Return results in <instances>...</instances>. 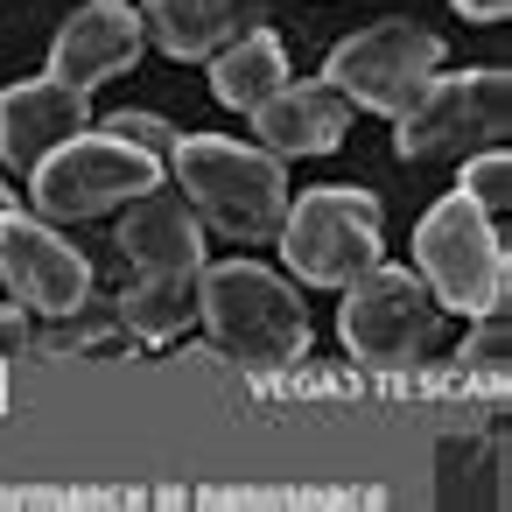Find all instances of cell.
<instances>
[{
    "label": "cell",
    "mask_w": 512,
    "mask_h": 512,
    "mask_svg": "<svg viewBox=\"0 0 512 512\" xmlns=\"http://www.w3.org/2000/svg\"><path fill=\"white\" fill-rule=\"evenodd\" d=\"M169 169H176L190 211L204 225H218L225 239H274L281 232V211H288L281 155L225 141V134H183Z\"/></svg>",
    "instance_id": "obj_1"
},
{
    "label": "cell",
    "mask_w": 512,
    "mask_h": 512,
    "mask_svg": "<svg viewBox=\"0 0 512 512\" xmlns=\"http://www.w3.org/2000/svg\"><path fill=\"white\" fill-rule=\"evenodd\" d=\"M197 309H204L211 337L225 351H239L246 365H295V358H309V316H302L295 288L274 267H260V260L197 267Z\"/></svg>",
    "instance_id": "obj_2"
},
{
    "label": "cell",
    "mask_w": 512,
    "mask_h": 512,
    "mask_svg": "<svg viewBox=\"0 0 512 512\" xmlns=\"http://www.w3.org/2000/svg\"><path fill=\"white\" fill-rule=\"evenodd\" d=\"M281 260L302 288H344L379 260V197L358 183L302 190L281 211Z\"/></svg>",
    "instance_id": "obj_3"
},
{
    "label": "cell",
    "mask_w": 512,
    "mask_h": 512,
    "mask_svg": "<svg viewBox=\"0 0 512 512\" xmlns=\"http://www.w3.org/2000/svg\"><path fill=\"white\" fill-rule=\"evenodd\" d=\"M414 274L428 281V295L442 309H463V316L498 309L505 302V239H498L491 211H477L463 190L428 204L414 225Z\"/></svg>",
    "instance_id": "obj_4"
},
{
    "label": "cell",
    "mask_w": 512,
    "mask_h": 512,
    "mask_svg": "<svg viewBox=\"0 0 512 512\" xmlns=\"http://www.w3.org/2000/svg\"><path fill=\"white\" fill-rule=\"evenodd\" d=\"M162 169L169 162H155L148 148H134V141H120V134H71L64 148H50L36 169H29V197H36V211L43 218H99V211H113V204H127V197H141V190H155L162 183Z\"/></svg>",
    "instance_id": "obj_5"
},
{
    "label": "cell",
    "mask_w": 512,
    "mask_h": 512,
    "mask_svg": "<svg viewBox=\"0 0 512 512\" xmlns=\"http://www.w3.org/2000/svg\"><path fill=\"white\" fill-rule=\"evenodd\" d=\"M512 120V78L505 71H456V78H428L414 92V106L400 113V162H463L477 148H491Z\"/></svg>",
    "instance_id": "obj_6"
},
{
    "label": "cell",
    "mask_w": 512,
    "mask_h": 512,
    "mask_svg": "<svg viewBox=\"0 0 512 512\" xmlns=\"http://www.w3.org/2000/svg\"><path fill=\"white\" fill-rule=\"evenodd\" d=\"M337 337H344L351 358H365V365H414V358L435 351V337H442V302L428 295V281H421L414 267L372 260L358 281H344Z\"/></svg>",
    "instance_id": "obj_7"
},
{
    "label": "cell",
    "mask_w": 512,
    "mask_h": 512,
    "mask_svg": "<svg viewBox=\"0 0 512 512\" xmlns=\"http://www.w3.org/2000/svg\"><path fill=\"white\" fill-rule=\"evenodd\" d=\"M435 71H442V36L435 29H421V22H372L365 36L330 50L323 85H337L344 106H358V113L400 120Z\"/></svg>",
    "instance_id": "obj_8"
},
{
    "label": "cell",
    "mask_w": 512,
    "mask_h": 512,
    "mask_svg": "<svg viewBox=\"0 0 512 512\" xmlns=\"http://www.w3.org/2000/svg\"><path fill=\"white\" fill-rule=\"evenodd\" d=\"M0 281L22 309H43V316H64L92 295V260L57 232V218L43 211H0Z\"/></svg>",
    "instance_id": "obj_9"
},
{
    "label": "cell",
    "mask_w": 512,
    "mask_h": 512,
    "mask_svg": "<svg viewBox=\"0 0 512 512\" xmlns=\"http://www.w3.org/2000/svg\"><path fill=\"white\" fill-rule=\"evenodd\" d=\"M141 50H148V29H141V15L127 8V0H92V8H78V15L57 29V43H50V78H64V85H78V92H99V85L127 78V71L141 64Z\"/></svg>",
    "instance_id": "obj_10"
},
{
    "label": "cell",
    "mask_w": 512,
    "mask_h": 512,
    "mask_svg": "<svg viewBox=\"0 0 512 512\" xmlns=\"http://www.w3.org/2000/svg\"><path fill=\"white\" fill-rule=\"evenodd\" d=\"M85 127H92V92L64 78H29L0 92V162L8 169H36L50 148H64Z\"/></svg>",
    "instance_id": "obj_11"
},
{
    "label": "cell",
    "mask_w": 512,
    "mask_h": 512,
    "mask_svg": "<svg viewBox=\"0 0 512 512\" xmlns=\"http://www.w3.org/2000/svg\"><path fill=\"white\" fill-rule=\"evenodd\" d=\"M113 246L127 253L134 274H197L204 267V218L190 211V197L155 183V190L127 197V218H120Z\"/></svg>",
    "instance_id": "obj_12"
},
{
    "label": "cell",
    "mask_w": 512,
    "mask_h": 512,
    "mask_svg": "<svg viewBox=\"0 0 512 512\" xmlns=\"http://www.w3.org/2000/svg\"><path fill=\"white\" fill-rule=\"evenodd\" d=\"M246 120H253V134H260V148L288 162V155H330V148L344 141L351 106H344L337 85L309 78V85H281V92H267Z\"/></svg>",
    "instance_id": "obj_13"
},
{
    "label": "cell",
    "mask_w": 512,
    "mask_h": 512,
    "mask_svg": "<svg viewBox=\"0 0 512 512\" xmlns=\"http://www.w3.org/2000/svg\"><path fill=\"white\" fill-rule=\"evenodd\" d=\"M260 22H267V0H148V8H141L148 43H162L183 64L218 57L232 36H246Z\"/></svg>",
    "instance_id": "obj_14"
},
{
    "label": "cell",
    "mask_w": 512,
    "mask_h": 512,
    "mask_svg": "<svg viewBox=\"0 0 512 512\" xmlns=\"http://www.w3.org/2000/svg\"><path fill=\"white\" fill-rule=\"evenodd\" d=\"M288 85V50H281V36L274 29H246V36H232L218 57H211V99L218 106H232V113H253L267 92H281Z\"/></svg>",
    "instance_id": "obj_15"
},
{
    "label": "cell",
    "mask_w": 512,
    "mask_h": 512,
    "mask_svg": "<svg viewBox=\"0 0 512 512\" xmlns=\"http://www.w3.org/2000/svg\"><path fill=\"white\" fill-rule=\"evenodd\" d=\"M113 309H120V330H134L141 344H169L190 330L197 295H190V274H134L113 295Z\"/></svg>",
    "instance_id": "obj_16"
},
{
    "label": "cell",
    "mask_w": 512,
    "mask_h": 512,
    "mask_svg": "<svg viewBox=\"0 0 512 512\" xmlns=\"http://www.w3.org/2000/svg\"><path fill=\"white\" fill-rule=\"evenodd\" d=\"M106 337H120V309L85 295L78 309H64V316H57V330L29 337V351H57V358H71V351H92V344H106Z\"/></svg>",
    "instance_id": "obj_17"
},
{
    "label": "cell",
    "mask_w": 512,
    "mask_h": 512,
    "mask_svg": "<svg viewBox=\"0 0 512 512\" xmlns=\"http://www.w3.org/2000/svg\"><path fill=\"white\" fill-rule=\"evenodd\" d=\"M477 211H505L512 204V162H505V148H484V155H463V183H456Z\"/></svg>",
    "instance_id": "obj_18"
},
{
    "label": "cell",
    "mask_w": 512,
    "mask_h": 512,
    "mask_svg": "<svg viewBox=\"0 0 512 512\" xmlns=\"http://www.w3.org/2000/svg\"><path fill=\"white\" fill-rule=\"evenodd\" d=\"M106 134H120V141H134V148H148L155 162H169V155H176V141H183V134H176L169 120H155V113H113V120H106Z\"/></svg>",
    "instance_id": "obj_19"
},
{
    "label": "cell",
    "mask_w": 512,
    "mask_h": 512,
    "mask_svg": "<svg viewBox=\"0 0 512 512\" xmlns=\"http://www.w3.org/2000/svg\"><path fill=\"white\" fill-rule=\"evenodd\" d=\"M456 358H463V365H477V372H505V309H484Z\"/></svg>",
    "instance_id": "obj_20"
},
{
    "label": "cell",
    "mask_w": 512,
    "mask_h": 512,
    "mask_svg": "<svg viewBox=\"0 0 512 512\" xmlns=\"http://www.w3.org/2000/svg\"><path fill=\"white\" fill-rule=\"evenodd\" d=\"M29 316H22V302H0V358H22L29 351Z\"/></svg>",
    "instance_id": "obj_21"
},
{
    "label": "cell",
    "mask_w": 512,
    "mask_h": 512,
    "mask_svg": "<svg viewBox=\"0 0 512 512\" xmlns=\"http://www.w3.org/2000/svg\"><path fill=\"white\" fill-rule=\"evenodd\" d=\"M456 15H470V22H505V8L512 0H449Z\"/></svg>",
    "instance_id": "obj_22"
},
{
    "label": "cell",
    "mask_w": 512,
    "mask_h": 512,
    "mask_svg": "<svg viewBox=\"0 0 512 512\" xmlns=\"http://www.w3.org/2000/svg\"><path fill=\"white\" fill-rule=\"evenodd\" d=\"M0 211H15V190H8V183H0Z\"/></svg>",
    "instance_id": "obj_23"
}]
</instances>
